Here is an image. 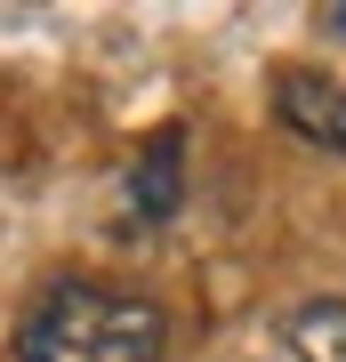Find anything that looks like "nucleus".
<instances>
[{
  "label": "nucleus",
  "instance_id": "nucleus-1",
  "mask_svg": "<svg viewBox=\"0 0 346 362\" xmlns=\"http://www.w3.org/2000/svg\"><path fill=\"white\" fill-rule=\"evenodd\" d=\"M161 346H169L161 306L105 282L40 290L25 330H16V362H161Z\"/></svg>",
  "mask_w": 346,
  "mask_h": 362
},
{
  "label": "nucleus",
  "instance_id": "nucleus-2",
  "mask_svg": "<svg viewBox=\"0 0 346 362\" xmlns=\"http://www.w3.org/2000/svg\"><path fill=\"white\" fill-rule=\"evenodd\" d=\"M274 113H282L290 137L322 145V153H346V89L322 73H282L274 81Z\"/></svg>",
  "mask_w": 346,
  "mask_h": 362
},
{
  "label": "nucleus",
  "instance_id": "nucleus-3",
  "mask_svg": "<svg viewBox=\"0 0 346 362\" xmlns=\"http://www.w3.org/2000/svg\"><path fill=\"white\" fill-rule=\"evenodd\" d=\"M282 338L298 362H346V298H306L282 314Z\"/></svg>",
  "mask_w": 346,
  "mask_h": 362
},
{
  "label": "nucleus",
  "instance_id": "nucleus-4",
  "mask_svg": "<svg viewBox=\"0 0 346 362\" xmlns=\"http://www.w3.org/2000/svg\"><path fill=\"white\" fill-rule=\"evenodd\" d=\"M178 153H185V145H178V137H161L154 153L137 161V177H129V202H137V218H169V209H178V194H185V185H178Z\"/></svg>",
  "mask_w": 346,
  "mask_h": 362
},
{
  "label": "nucleus",
  "instance_id": "nucleus-5",
  "mask_svg": "<svg viewBox=\"0 0 346 362\" xmlns=\"http://www.w3.org/2000/svg\"><path fill=\"white\" fill-rule=\"evenodd\" d=\"M330 33H338V40H346V8H330Z\"/></svg>",
  "mask_w": 346,
  "mask_h": 362
}]
</instances>
